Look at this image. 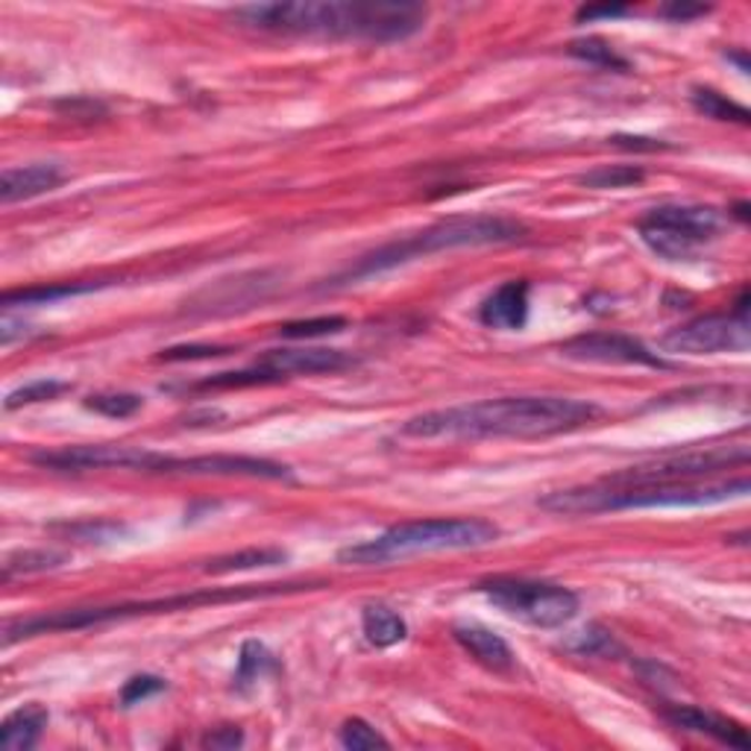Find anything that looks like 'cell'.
<instances>
[{
    "label": "cell",
    "mask_w": 751,
    "mask_h": 751,
    "mask_svg": "<svg viewBox=\"0 0 751 751\" xmlns=\"http://www.w3.org/2000/svg\"><path fill=\"white\" fill-rule=\"evenodd\" d=\"M361 631H364L368 643L376 645V649H391V645L402 643V640L409 638V625H405L400 613L379 602L364 604V611H361Z\"/></svg>",
    "instance_id": "20"
},
{
    "label": "cell",
    "mask_w": 751,
    "mask_h": 751,
    "mask_svg": "<svg viewBox=\"0 0 751 751\" xmlns=\"http://www.w3.org/2000/svg\"><path fill=\"white\" fill-rule=\"evenodd\" d=\"M499 525L484 517H434L388 529L384 534L338 552L347 567H382L425 552H452V549H482L497 543Z\"/></svg>",
    "instance_id": "6"
},
{
    "label": "cell",
    "mask_w": 751,
    "mask_h": 751,
    "mask_svg": "<svg viewBox=\"0 0 751 751\" xmlns=\"http://www.w3.org/2000/svg\"><path fill=\"white\" fill-rule=\"evenodd\" d=\"M250 30L279 36H311L341 41H402L420 33L425 7L420 3H352V0H294L250 3L232 12Z\"/></svg>",
    "instance_id": "2"
},
{
    "label": "cell",
    "mask_w": 751,
    "mask_h": 751,
    "mask_svg": "<svg viewBox=\"0 0 751 751\" xmlns=\"http://www.w3.org/2000/svg\"><path fill=\"white\" fill-rule=\"evenodd\" d=\"M479 590L497 608L538 629H561L579 613V597L570 588L552 584V581L493 575L479 581Z\"/></svg>",
    "instance_id": "7"
},
{
    "label": "cell",
    "mask_w": 751,
    "mask_h": 751,
    "mask_svg": "<svg viewBox=\"0 0 751 751\" xmlns=\"http://www.w3.org/2000/svg\"><path fill=\"white\" fill-rule=\"evenodd\" d=\"M643 244L667 262L693 259L722 229V214L711 206H658L638 223Z\"/></svg>",
    "instance_id": "8"
},
{
    "label": "cell",
    "mask_w": 751,
    "mask_h": 751,
    "mask_svg": "<svg viewBox=\"0 0 751 751\" xmlns=\"http://www.w3.org/2000/svg\"><path fill=\"white\" fill-rule=\"evenodd\" d=\"M338 740H341L343 749L350 751H370V749H391V743L384 740L368 719L352 717L343 719V725L338 728Z\"/></svg>",
    "instance_id": "30"
},
{
    "label": "cell",
    "mask_w": 751,
    "mask_h": 751,
    "mask_svg": "<svg viewBox=\"0 0 751 751\" xmlns=\"http://www.w3.org/2000/svg\"><path fill=\"white\" fill-rule=\"evenodd\" d=\"M50 722V713L44 704L30 702L24 708L9 713L0 725V749L3 751H27L33 749L44 734V728Z\"/></svg>",
    "instance_id": "19"
},
{
    "label": "cell",
    "mask_w": 751,
    "mask_h": 751,
    "mask_svg": "<svg viewBox=\"0 0 751 751\" xmlns=\"http://www.w3.org/2000/svg\"><path fill=\"white\" fill-rule=\"evenodd\" d=\"M690 100H693L695 112H702L704 118H713V121H731L740 123V127H745V123L751 121L749 109L734 103V100L725 98V94H719L717 89H708V86H695V89L690 91Z\"/></svg>",
    "instance_id": "22"
},
{
    "label": "cell",
    "mask_w": 751,
    "mask_h": 751,
    "mask_svg": "<svg viewBox=\"0 0 751 751\" xmlns=\"http://www.w3.org/2000/svg\"><path fill=\"white\" fill-rule=\"evenodd\" d=\"M613 144L617 148H625V150H645V153H654V150H667L670 144L661 139H645V136H613Z\"/></svg>",
    "instance_id": "40"
},
{
    "label": "cell",
    "mask_w": 751,
    "mask_h": 751,
    "mask_svg": "<svg viewBox=\"0 0 751 751\" xmlns=\"http://www.w3.org/2000/svg\"><path fill=\"white\" fill-rule=\"evenodd\" d=\"M68 531L80 540H109L112 534H121V525L118 523H107V520H98V523H80V525H68Z\"/></svg>",
    "instance_id": "37"
},
{
    "label": "cell",
    "mask_w": 751,
    "mask_h": 751,
    "mask_svg": "<svg viewBox=\"0 0 751 751\" xmlns=\"http://www.w3.org/2000/svg\"><path fill=\"white\" fill-rule=\"evenodd\" d=\"M66 561V552H53V549H21V552H12L7 558V563H3V579L9 581L12 575H33V572L59 570Z\"/></svg>",
    "instance_id": "25"
},
{
    "label": "cell",
    "mask_w": 751,
    "mask_h": 751,
    "mask_svg": "<svg viewBox=\"0 0 751 751\" xmlns=\"http://www.w3.org/2000/svg\"><path fill=\"white\" fill-rule=\"evenodd\" d=\"M86 409L98 411L103 417H112V420H127V417L139 414L144 409V397L139 393H91L86 400Z\"/></svg>",
    "instance_id": "31"
},
{
    "label": "cell",
    "mask_w": 751,
    "mask_h": 751,
    "mask_svg": "<svg viewBox=\"0 0 751 751\" xmlns=\"http://www.w3.org/2000/svg\"><path fill=\"white\" fill-rule=\"evenodd\" d=\"M159 473L173 475H227V479H268V482H282L291 479V470L279 461L256 455H194V458H173L164 455Z\"/></svg>",
    "instance_id": "12"
},
{
    "label": "cell",
    "mask_w": 751,
    "mask_h": 751,
    "mask_svg": "<svg viewBox=\"0 0 751 751\" xmlns=\"http://www.w3.org/2000/svg\"><path fill=\"white\" fill-rule=\"evenodd\" d=\"M529 282L525 279H511L505 286H499L479 309V320L488 329L499 332H514L523 329L529 320Z\"/></svg>",
    "instance_id": "15"
},
{
    "label": "cell",
    "mask_w": 751,
    "mask_h": 751,
    "mask_svg": "<svg viewBox=\"0 0 751 751\" xmlns=\"http://www.w3.org/2000/svg\"><path fill=\"white\" fill-rule=\"evenodd\" d=\"M164 681L159 675H132L121 690V704L123 708H132V704L144 702L150 695L162 693Z\"/></svg>",
    "instance_id": "34"
},
{
    "label": "cell",
    "mask_w": 751,
    "mask_h": 751,
    "mask_svg": "<svg viewBox=\"0 0 751 751\" xmlns=\"http://www.w3.org/2000/svg\"><path fill=\"white\" fill-rule=\"evenodd\" d=\"M711 12V7H702V3H667L661 7V16L675 21V24H687V21H693V18H702Z\"/></svg>",
    "instance_id": "38"
},
{
    "label": "cell",
    "mask_w": 751,
    "mask_h": 751,
    "mask_svg": "<svg viewBox=\"0 0 751 751\" xmlns=\"http://www.w3.org/2000/svg\"><path fill=\"white\" fill-rule=\"evenodd\" d=\"M525 238V227L508 218H493V214H467V218H447L432 227H425L417 236L391 241L379 247L373 253L361 256L347 273L336 279L338 286H356L361 279L379 277L384 270L400 268L423 256L443 253V250H461V247H490V244H511Z\"/></svg>",
    "instance_id": "5"
},
{
    "label": "cell",
    "mask_w": 751,
    "mask_h": 751,
    "mask_svg": "<svg viewBox=\"0 0 751 751\" xmlns=\"http://www.w3.org/2000/svg\"><path fill=\"white\" fill-rule=\"evenodd\" d=\"M259 364L288 379V376L341 373V370L352 368L356 359L341 350H327V347H291V350H270Z\"/></svg>",
    "instance_id": "14"
},
{
    "label": "cell",
    "mask_w": 751,
    "mask_h": 751,
    "mask_svg": "<svg viewBox=\"0 0 751 751\" xmlns=\"http://www.w3.org/2000/svg\"><path fill=\"white\" fill-rule=\"evenodd\" d=\"M66 391H71V384L68 382H59V379H36V382L21 384V388H16L12 393H7L3 409L16 411L24 409V405H36V402H50Z\"/></svg>",
    "instance_id": "28"
},
{
    "label": "cell",
    "mask_w": 751,
    "mask_h": 751,
    "mask_svg": "<svg viewBox=\"0 0 751 751\" xmlns=\"http://www.w3.org/2000/svg\"><path fill=\"white\" fill-rule=\"evenodd\" d=\"M567 53L581 62H588L593 68H602V71H629V59H622L617 50L608 44L604 39H597V36H590V39H579L570 41V48Z\"/></svg>",
    "instance_id": "26"
},
{
    "label": "cell",
    "mask_w": 751,
    "mask_h": 751,
    "mask_svg": "<svg viewBox=\"0 0 751 751\" xmlns=\"http://www.w3.org/2000/svg\"><path fill=\"white\" fill-rule=\"evenodd\" d=\"M663 719L675 728H684V731H693V734L713 737L719 743L734 745V749H749V734L745 728H740L731 719L719 717V713L702 711V708H693V704H667L663 708Z\"/></svg>",
    "instance_id": "16"
},
{
    "label": "cell",
    "mask_w": 751,
    "mask_h": 751,
    "mask_svg": "<svg viewBox=\"0 0 751 751\" xmlns=\"http://www.w3.org/2000/svg\"><path fill=\"white\" fill-rule=\"evenodd\" d=\"M645 180V171L638 164H599L593 171L581 173L579 186L593 188V191H617V188L640 186Z\"/></svg>",
    "instance_id": "24"
},
{
    "label": "cell",
    "mask_w": 751,
    "mask_h": 751,
    "mask_svg": "<svg viewBox=\"0 0 751 751\" xmlns=\"http://www.w3.org/2000/svg\"><path fill=\"white\" fill-rule=\"evenodd\" d=\"M575 649H579V652H584V654H608V652H613V649H617V643H613V638L608 634V631H602V629H597V625H593V629L581 631V643L575 645Z\"/></svg>",
    "instance_id": "36"
},
{
    "label": "cell",
    "mask_w": 751,
    "mask_h": 751,
    "mask_svg": "<svg viewBox=\"0 0 751 751\" xmlns=\"http://www.w3.org/2000/svg\"><path fill=\"white\" fill-rule=\"evenodd\" d=\"M341 329H347V318H341V314H327V318L291 320L286 327H279V336L291 338V341H309V338L336 336Z\"/></svg>",
    "instance_id": "32"
},
{
    "label": "cell",
    "mask_w": 751,
    "mask_h": 751,
    "mask_svg": "<svg viewBox=\"0 0 751 751\" xmlns=\"http://www.w3.org/2000/svg\"><path fill=\"white\" fill-rule=\"evenodd\" d=\"M749 447H708V450L672 452L645 461L638 467H625L620 473L604 479V484H658V482H702L731 467L749 464Z\"/></svg>",
    "instance_id": "9"
},
{
    "label": "cell",
    "mask_w": 751,
    "mask_h": 751,
    "mask_svg": "<svg viewBox=\"0 0 751 751\" xmlns=\"http://www.w3.org/2000/svg\"><path fill=\"white\" fill-rule=\"evenodd\" d=\"M270 670H277L273 654H270L259 640H247V643L241 645V658H238L236 687L253 684V681H259V678Z\"/></svg>",
    "instance_id": "29"
},
{
    "label": "cell",
    "mask_w": 751,
    "mask_h": 751,
    "mask_svg": "<svg viewBox=\"0 0 751 751\" xmlns=\"http://www.w3.org/2000/svg\"><path fill=\"white\" fill-rule=\"evenodd\" d=\"M452 638L461 643L470 658L488 667L493 672H511L514 670V652H511V645L505 640L493 634L484 625H455L452 629Z\"/></svg>",
    "instance_id": "18"
},
{
    "label": "cell",
    "mask_w": 751,
    "mask_h": 751,
    "mask_svg": "<svg viewBox=\"0 0 751 751\" xmlns=\"http://www.w3.org/2000/svg\"><path fill=\"white\" fill-rule=\"evenodd\" d=\"M103 288V282H66V286H39V288H21V291H7L3 294V309H16V306H44V302L66 300V297H80L89 291Z\"/></svg>",
    "instance_id": "21"
},
{
    "label": "cell",
    "mask_w": 751,
    "mask_h": 751,
    "mask_svg": "<svg viewBox=\"0 0 751 751\" xmlns=\"http://www.w3.org/2000/svg\"><path fill=\"white\" fill-rule=\"evenodd\" d=\"M36 467L59 470V473H82V470H141L159 473L164 455L148 447L130 443H86V447H62V450H41L30 455Z\"/></svg>",
    "instance_id": "10"
},
{
    "label": "cell",
    "mask_w": 751,
    "mask_h": 751,
    "mask_svg": "<svg viewBox=\"0 0 751 751\" xmlns=\"http://www.w3.org/2000/svg\"><path fill=\"white\" fill-rule=\"evenodd\" d=\"M561 356L572 361H590V364H629V368H667L661 356H654L649 347L629 336L617 332H590V336L570 338L561 343Z\"/></svg>",
    "instance_id": "13"
},
{
    "label": "cell",
    "mask_w": 751,
    "mask_h": 751,
    "mask_svg": "<svg viewBox=\"0 0 751 751\" xmlns=\"http://www.w3.org/2000/svg\"><path fill=\"white\" fill-rule=\"evenodd\" d=\"M286 558L288 555L282 549H241V552H232V555L209 561L206 563V572H209V575H227V572L256 570V567H277V563H282Z\"/></svg>",
    "instance_id": "23"
},
{
    "label": "cell",
    "mask_w": 751,
    "mask_h": 751,
    "mask_svg": "<svg viewBox=\"0 0 751 751\" xmlns=\"http://www.w3.org/2000/svg\"><path fill=\"white\" fill-rule=\"evenodd\" d=\"M300 590H311V584H244V588L197 590V593L148 599V602L98 604V608H68V611H53V613H41V617H27V620L7 622V629H3V645H12L16 640L39 638V634H53V631H82V629H94V625H107V622L136 620V617L194 611V608H203V604L286 597V593H300Z\"/></svg>",
    "instance_id": "4"
},
{
    "label": "cell",
    "mask_w": 751,
    "mask_h": 751,
    "mask_svg": "<svg viewBox=\"0 0 751 751\" xmlns=\"http://www.w3.org/2000/svg\"><path fill=\"white\" fill-rule=\"evenodd\" d=\"M66 182V173L59 164L39 162L27 164V168H7L0 173V203L12 206L21 200H33V197L57 191Z\"/></svg>",
    "instance_id": "17"
},
{
    "label": "cell",
    "mask_w": 751,
    "mask_h": 751,
    "mask_svg": "<svg viewBox=\"0 0 751 751\" xmlns=\"http://www.w3.org/2000/svg\"><path fill=\"white\" fill-rule=\"evenodd\" d=\"M241 743H244V734H241V728L238 725L214 728V731H209V734L203 737V749H214V751L238 749Z\"/></svg>",
    "instance_id": "35"
},
{
    "label": "cell",
    "mask_w": 751,
    "mask_h": 751,
    "mask_svg": "<svg viewBox=\"0 0 751 751\" xmlns=\"http://www.w3.org/2000/svg\"><path fill=\"white\" fill-rule=\"evenodd\" d=\"M282 382V376L268 370L264 364H256L253 370H232V373H214L197 384L200 391H232V388H256V384Z\"/></svg>",
    "instance_id": "27"
},
{
    "label": "cell",
    "mask_w": 751,
    "mask_h": 751,
    "mask_svg": "<svg viewBox=\"0 0 751 751\" xmlns=\"http://www.w3.org/2000/svg\"><path fill=\"white\" fill-rule=\"evenodd\" d=\"M751 332L749 318L740 314H704L690 323H681L661 338L667 352L681 356H713V352H743L749 350Z\"/></svg>",
    "instance_id": "11"
},
{
    "label": "cell",
    "mask_w": 751,
    "mask_h": 751,
    "mask_svg": "<svg viewBox=\"0 0 751 751\" xmlns=\"http://www.w3.org/2000/svg\"><path fill=\"white\" fill-rule=\"evenodd\" d=\"M749 493V479H719V482H658V484H590V488L552 490L538 499L549 514L590 517L611 511H643V508H699L719 505Z\"/></svg>",
    "instance_id": "3"
},
{
    "label": "cell",
    "mask_w": 751,
    "mask_h": 751,
    "mask_svg": "<svg viewBox=\"0 0 751 751\" xmlns=\"http://www.w3.org/2000/svg\"><path fill=\"white\" fill-rule=\"evenodd\" d=\"M602 405L575 397H499L409 417L402 438L479 441V438H552L597 423Z\"/></svg>",
    "instance_id": "1"
},
{
    "label": "cell",
    "mask_w": 751,
    "mask_h": 751,
    "mask_svg": "<svg viewBox=\"0 0 751 751\" xmlns=\"http://www.w3.org/2000/svg\"><path fill=\"white\" fill-rule=\"evenodd\" d=\"M629 16V7L622 3H602V7H581L575 12V21L584 24V21H597V18H622Z\"/></svg>",
    "instance_id": "39"
},
{
    "label": "cell",
    "mask_w": 751,
    "mask_h": 751,
    "mask_svg": "<svg viewBox=\"0 0 751 751\" xmlns=\"http://www.w3.org/2000/svg\"><path fill=\"white\" fill-rule=\"evenodd\" d=\"M232 347H218V343H182V347H168L159 352V361H197V359H223Z\"/></svg>",
    "instance_id": "33"
}]
</instances>
